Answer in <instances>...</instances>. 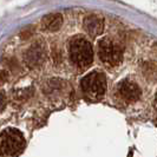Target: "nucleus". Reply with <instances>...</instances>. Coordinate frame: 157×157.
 Segmentation results:
<instances>
[{
    "instance_id": "5",
    "label": "nucleus",
    "mask_w": 157,
    "mask_h": 157,
    "mask_svg": "<svg viewBox=\"0 0 157 157\" xmlns=\"http://www.w3.org/2000/svg\"><path fill=\"white\" fill-rule=\"evenodd\" d=\"M45 60H46V51L45 47L40 44H33L25 53V62L32 69L41 66Z\"/></svg>"
},
{
    "instance_id": "1",
    "label": "nucleus",
    "mask_w": 157,
    "mask_h": 157,
    "mask_svg": "<svg viewBox=\"0 0 157 157\" xmlns=\"http://www.w3.org/2000/svg\"><path fill=\"white\" fill-rule=\"evenodd\" d=\"M69 52L71 62L82 70L87 69L94 62V50L91 44L85 38H73L70 41Z\"/></svg>"
},
{
    "instance_id": "3",
    "label": "nucleus",
    "mask_w": 157,
    "mask_h": 157,
    "mask_svg": "<svg viewBox=\"0 0 157 157\" xmlns=\"http://www.w3.org/2000/svg\"><path fill=\"white\" fill-rule=\"evenodd\" d=\"M80 86L89 99L98 101L106 92V78L103 73L94 71L82 79Z\"/></svg>"
},
{
    "instance_id": "8",
    "label": "nucleus",
    "mask_w": 157,
    "mask_h": 157,
    "mask_svg": "<svg viewBox=\"0 0 157 157\" xmlns=\"http://www.w3.org/2000/svg\"><path fill=\"white\" fill-rule=\"evenodd\" d=\"M63 25V17L59 13H50L43 18L41 29L47 32L58 31Z\"/></svg>"
},
{
    "instance_id": "6",
    "label": "nucleus",
    "mask_w": 157,
    "mask_h": 157,
    "mask_svg": "<svg viewBox=\"0 0 157 157\" xmlns=\"http://www.w3.org/2000/svg\"><path fill=\"white\" fill-rule=\"evenodd\" d=\"M117 91L119 96L128 103H134L136 101H138L142 94L141 89L138 87V85L134 82H131V80L121 82L118 84Z\"/></svg>"
},
{
    "instance_id": "7",
    "label": "nucleus",
    "mask_w": 157,
    "mask_h": 157,
    "mask_svg": "<svg viewBox=\"0 0 157 157\" xmlns=\"http://www.w3.org/2000/svg\"><path fill=\"white\" fill-rule=\"evenodd\" d=\"M84 29L91 37H97L104 31V19L98 16H89L84 20Z\"/></svg>"
},
{
    "instance_id": "9",
    "label": "nucleus",
    "mask_w": 157,
    "mask_h": 157,
    "mask_svg": "<svg viewBox=\"0 0 157 157\" xmlns=\"http://www.w3.org/2000/svg\"><path fill=\"white\" fill-rule=\"evenodd\" d=\"M5 104H6V101H5V96H4V94L0 91V112L4 110V108H5Z\"/></svg>"
},
{
    "instance_id": "2",
    "label": "nucleus",
    "mask_w": 157,
    "mask_h": 157,
    "mask_svg": "<svg viewBox=\"0 0 157 157\" xmlns=\"http://www.w3.org/2000/svg\"><path fill=\"white\" fill-rule=\"evenodd\" d=\"M24 148H25V138L18 129L8 128L0 134V155L1 156L20 155Z\"/></svg>"
},
{
    "instance_id": "4",
    "label": "nucleus",
    "mask_w": 157,
    "mask_h": 157,
    "mask_svg": "<svg viewBox=\"0 0 157 157\" xmlns=\"http://www.w3.org/2000/svg\"><path fill=\"white\" fill-rule=\"evenodd\" d=\"M99 59L108 66H117L123 59V47L117 41L104 38L98 43Z\"/></svg>"
}]
</instances>
